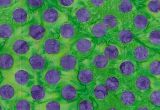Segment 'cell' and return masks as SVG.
I'll return each mask as SVG.
<instances>
[{"instance_id":"obj_1","label":"cell","mask_w":160,"mask_h":110,"mask_svg":"<svg viewBox=\"0 0 160 110\" xmlns=\"http://www.w3.org/2000/svg\"><path fill=\"white\" fill-rule=\"evenodd\" d=\"M5 78L14 84L20 90H28L38 82V76L31 69L27 60H23Z\"/></svg>"},{"instance_id":"obj_2","label":"cell","mask_w":160,"mask_h":110,"mask_svg":"<svg viewBox=\"0 0 160 110\" xmlns=\"http://www.w3.org/2000/svg\"><path fill=\"white\" fill-rule=\"evenodd\" d=\"M3 13L8 17L16 30L27 26L33 20L32 13L27 5V1H19L12 8Z\"/></svg>"},{"instance_id":"obj_3","label":"cell","mask_w":160,"mask_h":110,"mask_svg":"<svg viewBox=\"0 0 160 110\" xmlns=\"http://www.w3.org/2000/svg\"><path fill=\"white\" fill-rule=\"evenodd\" d=\"M46 4L38 11L40 22L46 28L49 30L54 29L69 20L68 16L59 8Z\"/></svg>"},{"instance_id":"obj_4","label":"cell","mask_w":160,"mask_h":110,"mask_svg":"<svg viewBox=\"0 0 160 110\" xmlns=\"http://www.w3.org/2000/svg\"><path fill=\"white\" fill-rule=\"evenodd\" d=\"M67 80L66 76L55 65H49L38 77V81L51 92L57 91Z\"/></svg>"},{"instance_id":"obj_5","label":"cell","mask_w":160,"mask_h":110,"mask_svg":"<svg viewBox=\"0 0 160 110\" xmlns=\"http://www.w3.org/2000/svg\"><path fill=\"white\" fill-rule=\"evenodd\" d=\"M33 45L22 34H15L2 48L22 60H27L33 50Z\"/></svg>"},{"instance_id":"obj_6","label":"cell","mask_w":160,"mask_h":110,"mask_svg":"<svg viewBox=\"0 0 160 110\" xmlns=\"http://www.w3.org/2000/svg\"><path fill=\"white\" fill-rule=\"evenodd\" d=\"M51 34L39 21L32 20L22 31L21 34L33 46L40 48L43 42Z\"/></svg>"},{"instance_id":"obj_7","label":"cell","mask_w":160,"mask_h":110,"mask_svg":"<svg viewBox=\"0 0 160 110\" xmlns=\"http://www.w3.org/2000/svg\"><path fill=\"white\" fill-rule=\"evenodd\" d=\"M111 11L116 16L122 27H127L138 10L137 6L130 1H112Z\"/></svg>"},{"instance_id":"obj_8","label":"cell","mask_w":160,"mask_h":110,"mask_svg":"<svg viewBox=\"0 0 160 110\" xmlns=\"http://www.w3.org/2000/svg\"><path fill=\"white\" fill-rule=\"evenodd\" d=\"M112 68L126 85L140 68L138 63L128 53L124 57L115 63Z\"/></svg>"},{"instance_id":"obj_9","label":"cell","mask_w":160,"mask_h":110,"mask_svg":"<svg viewBox=\"0 0 160 110\" xmlns=\"http://www.w3.org/2000/svg\"><path fill=\"white\" fill-rule=\"evenodd\" d=\"M40 48L49 62L58 60L70 49L52 33L44 41Z\"/></svg>"},{"instance_id":"obj_10","label":"cell","mask_w":160,"mask_h":110,"mask_svg":"<svg viewBox=\"0 0 160 110\" xmlns=\"http://www.w3.org/2000/svg\"><path fill=\"white\" fill-rule=\"evenodd\" d=\"M96 46V39L91 37L83 36L70 47L69 50L80 62H82L91 56Z\"/></svg>"},{"instance_id":"obj_11","label":"cell","mask_w":160,"mask_h":110,"mask_svg":"<svg viewBox=\"0 0 160 110\" xmlns=\"http://www.w3.org/2000/svg\"><path fill=\"white\" fill-rule=\"evenodd\" d=\"M135 38L148 48L160 51V25L157 21H152L147 29Z\"/></svg>"},{"instance_id":"obj_12","label":"cell","mask_w":160,"mask_h":110,"mask_svg":"<svg viewBox=\"0 0 160 110\" xmlns=\"http://www.w3.org/2000/svg\"><path fill=\"white\" fill-rule=\"evenodd\" d=\"M69 16L71 20L83 30L99 19L98 16L93 13L84 3L72 10Z\"/></svg>"},{"instance_id":"obj_13","label":"cell","mask_w":160,"mask_h":110,"mask_svg":"<svg viewBox=\"0 0 160 110\" xmlns=\"http://www.w3.org/2000/svg\"><path fill=\"white\" fill-rule=\"evenodd\" d=\"M58 34V39L61 43L69 48L77 40L83 36L78 26L69 20L59 26Z\"/></svg>"},{"instance_id":"obj_14","label":"cell","mask_w":160,"mask_h":110,"mask_svg":"<svg viewBox=\"0 0 160 110\" xmlns=\"http://www.w3.org/2000/svg\"><path fill=\"white\" fill-rule=\"evenodd\" d=\"M155 80L146 75L142 69H139L127 84V87L143 95L152 87Z\"/></svg>"},{"instance_id":"obj_15","label":"cell","mask_w":160,"mask_h":110,"mask_svg":"<svg viewBox=\"0 0 160 110\" xmlns=\"http://www.w3.org/2000/svg\"><path fill=\"white\" fill-rule=\"evenodd\" d=\"M98 78L99 76L88 62H81L78 79L79 82L86 88L88 94L91 93Z\"/></svg>"},{"instance_id":"obj_16","label":"cell","mask_w":160,"mask_h":110,"mask_svg":"<svg viewBox=\"0 0 160 110\" xmlns=\"http://www.w3.org/2000/svg\"><path fill=\"white\" fill-rule=\"evenodd\" d=\"M123 110H132L144 99L138 93L126 86L115 95Z\"/></svg>"},{"instance_id":"obj_17","label":"cell","mask_w":160,"mask_h":110,"mask_svg":"<svg viewBox=\"0 0 160 110\" xmlns=\"http://www.w3.org/2000/svg\"><path fill=\"white\" fill-rule=\"evenodd\" d=\"M128 53L138 63L149 61L158 52L140 43L136 39L127 50Z\"/></svg>"},{"instance_id":"obj_18","label":"cell","mask_w":160,"mask_h":110,"mask_svg":"<svg viewBox=\"0 0 160 110\" xmlns=\"http://www.w3.org/2000/svg\"><path fill=\"white\" fill-rule=\"evenodd\" d=\"M109 41L128 50L136 40L134 35L127 27H122L116 31L108 34Z\"/></svg>"},{"instance_id":"obj_19","label":"cell","mask_w":160,"mask_h":110,"mask_svg":"<svg viewBox=\"0 0 160 110\" xmlns=\"http://www.w3.org/2000/svg\"><path fill=\"white\" fill-rule=\"evenodd\" d=\"M88 61L95 70L99 77L111 71L113 65L104 55L101 51L95 50L88 58Z\"/></svg>"},{"instance_id":"obj_20","label":"cell","mask_w":160,"mask_h":110,"mask_svg":"<svg viewBox=\"0 0 160 110\" xmlns=\"http://www.w3.org/2000/svg\"><path fill=\"white\" fill-rule=\"evenodd\" d=\"M81 85L79 82L68 81L64 83L57 90L60 99L72 103L76 101L81 94Z\"/></svg>"},{"instance_id":"obj_21","label":"cell","mask_w":160,"mask_h":110,"mask_svg":"<svg viewBox=\"0 0 160 110\" xmlns=\"http://www.w3.org/2000/svg\"><path fill=\"white\" fill-rule=\"evenodd\" d=\"M81 62L69 50L57 60L55 65L63 72L76 75L78 74Z\"/></svg>"},{"instance_id":"obj_22","label":"cell","mask_w":160,"mask_h":110,"mask_svg":"<svg viewBox=\"0 0 160 110\" xmlns=\"http://www.w3.org/2000/svg\"><path fill=\"white\" fill-rule=\"evenodd\" d=\"M27 61L38 77L49 66V62L40 48L33 49Z\"/></svg>"},{"instance_id":"obj_23","label":"cell","mask_w":160,"mask_h":110,"mask_svg":"<svg viewBox=\"0 0 160 110\" xmlns=\"http://www.w3.org/2000/svg\"><path fill=\"white\" fill-rule=\"evenodd\" d=\"M28 91L32 101L37 104H40L49 100L60 98L58 93L50 92L38 81L32 86Z\"/></svg>"},{"instance_id":"obj_24","label":"cell","mask_w":160,"mask_h":110,"mask_svg":"<svg viewBox=\"0 0 160 110\" xmlns=\"http://www.w3.org/2000/svg\"><path fill=\"white\" fill-rule=\"evenodd\" d=\"M98 80L103 84L112 94L116 95L127 86L123 80L113 70L99 77Z\"/></svg>"},{"instance_id":"obj_25","label":"cell","mask_w":160,"mask_h":110,"mask_svg":"<svg viewBox=\"0 0 160 110\" xmlns=\"http://www.w3.org/2000/svg\"><path fill=\"white\" fill-rule=\"evenodd\" d=\"M154 20H155L148 15L138 10L127 27L131 30L135 37L143 33L147 29L150 23Z\"/></svg>"},{"instance_id":"obj_26","label":"cell","mask_w":160,"mask_h":110,"mask_svg":"<svg viewBox=\"0 0 160 110\" xmlns=\"http://www.w3.org/2000/svg\"><path fill=\"white\" fill-rule=\"evenodd\" d=\"M19 89L10 81L4 78L1 81L0 86L1 101L9 105L19 98Z\"/></svg>"},{"instance_id":"obj_27","label":"cell","mask_w":160,"mask_h":110,"mask_svg":"<svg viewBox=\"0 0 160 110\" xmlns=\"http://www.w3.org/2000/svg\"><path fill=\"white\" fill-rule=\"evenodd\" d=\"M101 51L112 64L124 57L128 51L108 41L102 44Z\"/></svg>"},{"instance_id":"obj_28","label":"cell","mask_w":160,"mask_h":110,"mask_svg":"<svg viewBox=\"0 0 160 110\" xmlns=\"http://www.w3.org/2000/svg\"><path fill=\"white\" fill-rule=\"evenodd\" d=\"M22 60H23L15 56L8 50L1 48L0 68L1 72L3 74L12 71Z\"/></svg>"},{"instance_id":"obj_29","label":"cell","mask_w":160,"mask_h":110,"mask_svg":"<svg viewBox=\"0 0 160 110\" xmlns=\"http://www.w3.org/2000/svg\"><path fill=\"white\" fill-rule=\"evenodd\" d=\"M95 101L97 106L109 101L115 95L112 94L107 88L98 80L94 86L91 93L88 94Z\"/></svg>"},{"instance_id":"obj_30","label":"cell","mask_w":160,"mask_h":110,"mask_svg":"<svg viewBox=\"0 0 160 110\" xmlns=\"http://www.w3.org/2000/svg\"><path fill=\"white\" fill-rule=\"evenodd\" d=\"M139 65L148 76L155 80H160V55L158 53L149 61Z\"/></svg>"},{"instance_id":"obj_31","label":"cell","mask_w":160,"mask_h":110,"mask_svg":"<svg viewBox=\"0 0 160 110\" xmlns=\"http://www.w3.org/2000/svg\"><path fill=\"white\" fill-rule=\"evenodd\" d=\"M16 30V28L11 23L8 17L4 13H1L0 42H1V48L4 45L6 42L14 35Z\"/></svg>"},{"instance_id":"obj_32","label":"cell","mask_w":160,"mask_h":110,"mask_svg":"<svg viewBox=\"0 0 160 110\" xmlns=\"http://www.w3.org/2000/svg\"><path fill=\"white\" fill-rule=\"evenodd\" d=\"M72 105V103L59 98L36 104L35 107L38 110H68Z\"/></svg>"},{"instance_id":"obj_33","label":"cell","mask_w":160,"mask_h":110,"mask_svg":"<svg viewBox=\"0 0 160 110\" xmlns=\"http://www.w3.org/2000/svg\"><path fill=\"white\" fill-rule=\"evenodd\" d=\"M112 1H85L84 4L94 13L100 17L111 10Z\"/></svg>"},{"instance_id":"obj_34","label":"cell","mask_w":160,"mask_h":110,"mask_svg":"<svg viewBox=\"0 0 160 110\" xmlns=\"http://www.w3.org/2000/svg\"><path fill=\"white\" fill-rule=\"evenodd\" d=\"M99 20L106 27L108 34L116 31L122 27L118 19L111 10L107 13L100 16Z\"/></svg>"},{"instance_id":"obj_35","label":"cell","mask_w":160,"mask_h":110,"mask_svg":"<svg viewBox=\"0 0 160 110\" xmlns=\"http://www.w3.org/2000/svg\"><path fill=\"white\" fill-rule=\"evenodd\" d=\"M142 5L143 7L139 10L148 15L155 20L160 19V0L145 1Z\"/></svg>"},{"instance_id":"obj_36","label":"cell","mask_w":160,"mask_h":110,"mask_svg":"<svg viewBox=\"0 0 160 110\" xmlns=\"http://www.w3.org/2000/svg\"><path fill=\"white\" fill-rule=\"evenodd\" d=\"M84 30L95 39H101L108 35L107 29L99 20Z\"/></svg>"},{"instance_id":"obj_37","label":"cell","mask_w":160,"mask_h":110,"mask_svg":"<svg viewBox=\"0 0 160 110\" xmlns=\"http://www.w3.org/2000/svg\"><path fill=\"white\" fill-rule=\"evenodd\" d=\"M76 110H97V104L89 94L81 95Z\"/></svg>"},{"instance_id":"obj_38","label":"cell","mask_w":160,"mask_h":110,"mask_svg":"<svg viewBox=\"0 0 160 110\" xmlns=\"http://www.w3.org/2000/svg\"><path fill=\"white\" fill-rule=\"evenodd\" d=\"M8 106L12 110H33L35 104L25 98L19 97Z\"/></svg>"},{"instance_id":"obj_39","label":"cell","mask_w":160,"mask_h":110,"mask_svg":"<svg viewBox=\"0 0 160 110\" xmlns=\"http://www.w3.org/2000/svg\"><path fill=\"white\" fill-rule=\"evenodd\" d=\"M159 87H155L152 85L151 89L143 95V97L152 104L160 107V85Z\"/></svg>"},{"instance_id":"obj_40","label":"cell","mask_w":160,"mask_h":110,"mask_svg":"<svg viewBox=\"0 0 160 110\" xmlns=\"http://www.w3.org/2000/svg\"><path fill=\"white\" fill-rule=\"evenodd\" d=\"M54 3L61 10L70 9L71 11L83 3L82 1H65V0H58V1H51Z\"/></svg>"},{"instance_id":"obj_41","label":"cell","mask_w":160,"mask_h":110,"mask_svg":"<svg viewBox=\"0 0 160 110\" xmlns=\"http://www.w3.org/2000/svg\"><path fill=\"white\" fill-rule=\"evenodd\" d=\"M97 110H123L121 107L120 103L115 96L105 103L98 105Z\"/></svg>"},{"instance_id":"obj_42","label":"cell","mask_w":160,"mask_h":110,"mask_svg":"<svg viewBox=\"0 0 160 110\" xmlns=\"http://www.w3.org/2000/svg\"><path fill=\"white\" fill-rule=\"evenodd\" d=\"M47 2L45 1H27V5L32 14L36 11L40 10L47 3Z\"/></svg>"},{"instance_id":"obj_43","label":"cell","mask_w":160,"mask_h":110,"mask_svg":"<svg viewBox=\"0 0 160 110\" xmlns=\"http://www.w3.org/2000/svg\"><path fill=\"white\" fill-rule=\"evenodd\" d=\"M132 110H160V107L155 106L147 100L144 99Z\"/></svg>"},{"instance_id":"obj_44","label":"cell","mask_w":160,"mask_h":110,"mask_svg":"<svg viewBox=\"0 0 160 110\" xmlns=\"http://www.w3.org/2000/svg\"><path fill=\"white\" fill-rule=\"evenodd\" d=\"M19 1H0V10L1 13L5 12L18 3Z\"/></svg>"},{"instance_id":"obj_45","label":"cell","mask_w":160,"mask_h":110,"mask_svg":"<svg viewBox=\"0 0 160 110\" xmlns=\"http://www.w3.org/2000/svg\"><path fill=\"white\" fill-rule=\"evenodd\" d=\"M0 110H12L10 108H7L4 107V105L3 103H0Z\"/></svg>"},{"instance_id":"obj_46","label":"cell","mask_w":160,"mask_h":110,"mask_svg":"<svg viewBox=\"0 0 160 110\" xmlns=\"http://www.w3.org/2000/svg\"><path fill=\"white\" fill-rule=\"evenodd\" d=\"M68 110H76V109H74L73 108V107L72 106V107H71Z\"/></svg>"},{"instance_id":"obj_47","label":"cell","mask_w":160,"mask_h":110,"mask_svg":"<svg viewBox=\"0 0 160 110\" xmlns=\"http://www.w3.org/2000/svg\"><path fill=\"white\" fill-rule=\"evenodd\" d=\"M157 22L159 25H160V19H159L158 21H157Z\"/></svg>"},{"instance_id":"obj_48","label":"cell","mask_w":160,"mask_h":110,"mask_svg":"<svg viewBox=\"0 0 160 110\" xmlns=\"http://www.w3.org/2000/svg\"><path fill=\"white\" fill-rule=\"evenodd\" d=\"M33 110H38L37 109V108H36L35 106L34 108V109H33Z\"/></svg>"},{"instance_id":"obj_49","label":"cell","mask_w":160,"mask_h":110,"mask_svg":"<svg viewBox=\"0 0 160 110\" xmlns=\"http://www.w3.org/2000/svg\"><path fill=\"white\" fill-rule=\"evenodd\" d=\"M158 82H159V84L160 85V80H158Z\"/></svg>"},{"instance_id":"obj_50","label":"cell","mask_w":160,"mask_h":110,"mask_svg":"<svg viewBox=\"0 0 160 110\" xmlns=\"http://www.w3.org/2000/svg\"><path fill=\"white\" fill-rule=\"evenodd\" d=\"M158 53H159V54L160 55V51L158 52Z\"/></svg>"}]
</instances>
